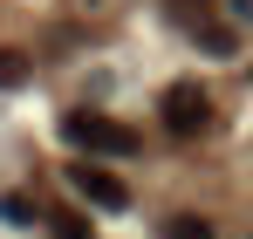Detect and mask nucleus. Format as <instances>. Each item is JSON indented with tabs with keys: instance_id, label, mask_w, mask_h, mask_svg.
<instances>
[{
	"instance_id": "f257e3e1",
	"label": "nucleus",
	"mask_w": 253,
	"mask_h": 239,
	"mask_svg": "<svg viewBox=\"0 0 253 239\" xmlns=\"http://www.w3.org/2000/svg\"><path fill=\"white\" fill-rule=\"evenodd\" d=\"M62 130H69V144H83L89 158H137V151H144V137H137L130 123L103 117V110H76Z\"/></svg>"
},
{
	"instance_id": "f03ea898",
	"label": "nucleus",
	"mask_w": 253,
	"mask_h": 239,
	"mask_svg": "<svg viewBox=\"0 0 253 239\" xmlns=\"http://www.w3.org/2000/svg\"><path fill=\"white\" fill-rule=\"evenodd\" d=\"M206 123H212V96L199 82H171L165 89V130L171 137H199Z\"/></svg>"
},
{
	"instance_id": "7ed1b4c3",
	"label": "nucleus",
	"mask_w": 253,
	"mask_h": 239,
	"mask_svg": "<svg viewBox=\"0 0 253 239\" xmlns=\"http://www.w3.org/2000/svg\"><path fill=\"white\" fill-rule=\"evenodd\" d=\"M69 185H76V199L103 205V212H124L130 205V185L117 178V171H103V164H69Z\"/></svg>"
},
{
	"instance_id": "20e7f679",
	"label": "nucleus",
	"mask_w": 253,
	"mask_h": 239,
	"mask_svg": "<svg viewBox=\"0 0 253 239\" xmlns=\"http://www.w3.org/2000/svg\"><path fill=\"white\" fill-rule=\"evenodd\" d=\"M165 239H212V226H206V219H192V212H178V219L165 226Z\"/></svg>"
},
{
	"instance_id": "39448f33",
	"label": "nucleus",
	"mask_w": 253,
	"mask_h": 239,
	"mask_svg": "<svg viewBox=\"0 0 253 239\" xmlns=\"http://www.w3.org/2000/svg\"><path fill=\"white\" fill-rule=\"evenodd\" d=\"M28 76V62H21V55H14V48H0V89H14V82Z\"/></svg>"
},
{
	"instance_id": "423d86ee",
	"label": "nucleus",
	"mask_w": 253,
	"mask_h": 239,
	"mask_svg": "<svg viewBox=\"0 0 253 239\" xmlns=\"http://www.w3.org/2000/svg\"><path fill=\"white\" fill-rule=\"evenodd\" d=\"M0 219H7V226H28L35 205H28V199H0Z\"/></svg>"
},
{
	"instance_id": "0eeeda50",
	"label": "nucleus",
	"mask_w": 253,
	"mask_h": 239,
	"mask_svg": "<svg viewBox=\"0 0 253 239\" xmlns=\"http://www.w3.org/2000/svg\"><path fill=\"white\" fill-rule=\"evenodd\" d=\"M55 239H89V233H83V219H55Z\"/></svg>"
}]
</instances>
